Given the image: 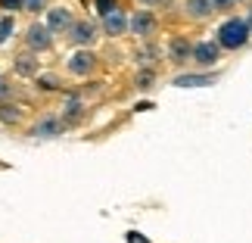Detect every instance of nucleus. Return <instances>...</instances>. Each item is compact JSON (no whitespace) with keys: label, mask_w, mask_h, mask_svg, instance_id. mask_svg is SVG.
Instances as JSON below:
<instances>
[{"label":"nucleus","mask_w":252,"mask_h":243,"mask_svg":"<svg viewBox=\"0 0 252 243\" xmlns=\"http://www.w3.org/2000/svg\"><path fill=\"white\" fill-rule=\"evenodd\" d=\"M249 37H252V25H249V19H240V16H230L218 28V44L224 50H240V47L249 44Z\"/></svg>","instance_id":"1"},{"label":"nucleus","mask_w":252,"mask_h":243,"mask_svg":"<svg viewBox=\"0 0 252 243\" xmlns=\"http://www.w3.org/2000/svg\"><path fill=\"white\" fill-rule=\"evenodd\" d=\"M221 47L218 41H199V44H193V63L199 66V69H209V66H215L221 60Z\"/></svg>","instance_id":"2"},{"label":"nucleus","mask_w":252,"mask_h":243,"mask_svg":"<svg viewBox=\"0 0 252 243\" xmlns=\"http://www.w3.org/2000/svg\"><path fill=\"white\" fill-rule=\"evenodd\" d=\"M25 44L32 47V50H47V47L53 44V32H50V25H41V22L28 25V32H25Z\"/></svg>","instance_id":"3"},{"label":"nucleus","mask_w":252,"mask_h":243,"mask_svg":"<svg viewBox=\"0 0 252 243\" xmlns=\"http://www.w3.org/2000/svg\"><path fill=\"white\" fill-rule=\"evenodd\" d=\"M47 25H50V32H72V25H75L72 9H65V6H53L50 13H47Z\"/></svg>","instance_id":"4"},{"label":"nucleus","mask_w":252,"mask_h":243,"mask_svg":"<svg viewBox=\"0 0 252 243\" xmlns=\"http://www.w3.org/2000/svg\"><path fill=\"white\" fill-rule=\"evenodd\" d=\"M168 60L174 66H184L187 60H193V44L187 41V37H171L168 44Z\"/></svg>","instance_id":"5"},{"label":"nucleus","mask_w":252,"mask_h":243,"mask_svg":"<svg viewBox=\"0 0 252 243\" xmlns=\"http://www.w3.org/2000/svg\"><path fill=\"white\" fill-rule=\"evenodd\" d=\"M94 66H96V56L91 50H78V53H72V60H69V72L84 78L87 72H94Z\"/></svg>","instance_id":"6"},{"label":"nucleus","mask_w":252,"mask_h":243,"mask_svg":"<svg viewBox=\"0 0 252 243\" xmlns=\"http://www.w3.org/2000/svg\"><path fill=\"white\" fill-rule=\"evenodd\" d=\"M131 32L137 35V37H150L153 32H156V16L147 13V9L134 13V19H131Z\"/></svg>","instance_id":"7"},{"label":"nucleus","mask_w":252,"mask_h":243,"mask_svg":"<svg viewBox=\"0 0 252 243\" xmlns=\"http://www.w3.org/2000/svg\"><path fill=\"white\" fill-rule=\"evenodd\" d=\"M215 81H218V75H209V72H187V75H178V78H174L178 87H209Z\"/></svg>","instance_id":"8"},{"label":"nucleus","mask_w":252,"mask_h":243,"mask_svg":"<svg viewBox=\"0 0 252 243\" xmlns=\"http://www.w3.org/2000/svg\"><path fill=\"white\" fill-rule=\"evenodd\" d=\"M184 13L199 22V19H209L215 13V3H212V0H187V3H184Z\"/></svg>","instance_id":"9"},{"label":"nucleus","mask_w":252,"mask_h":243,"mask_svg":"<svg viewBox=\"0 0 252 243\" xmlns=\"http://www.w3.org/2000/svg\"><path fill=\"white\" fill-rule=\"evenodd\" d=\"M72 41L75 44H94L96 41V25L94 22H75L72 25Z\"/></svg>","instance_id":"10"},{"label":"nucleus","mask_w":252,"mask_h":243,"mask_svg":"<svg viewBox=\"0 0 252 243\" xmlns=\"http://www.w3.org/2000/svg\"><path fill=\"white\" fill-rule=\"evenodd\" d=\"M128 25H131V22H125L122 9H112V13L103 16V32H106V35H122Z\"/></svg>","instance_id":"11"},{"label":"nucleus","mask_w":252,"mask_h":243,"mask_svg":"<svg viewBox=\"0 0 252 243\" xmlns=\"http://www.w3.org/2000/svg\"><path fill=\"white\" fill-rule=\"evenodd\" d=\"M63 131V125H60V119H53V115H47V119H41L32 128V134L34 138H56V134Z\"/></svg>","instance_id":"12"},{"label":"nucleus","mask_w":252,"mask_h":243,"mask_svg":"<svg viewBox=\"0 0 252 243\" xmlns=\"http://www.w3.org/2000/svg\"><path fill=\"white\" fill-rule=\"evenodd\" d=\"M16 72L19 75H37V60L32 53H19L16 56Z\"/></svg>","instance_id":"13"},{"label":"nucleus","mask_w":252,"mask_h":243,"mask_svg":"<svg viewBox=\"0 0 252 243\" xmlns=\"http://www.w3.org/2000/svg\"><path fill=\"white\" fill-rule=\"evenodd\" d=\"M65 115H69V119H78V115H81V100H78V97H69V103H65Z\"/></svg>","instance_id":"14"},{"label":"nucleus","mask_w":252,"mask_h":243,"mask_svg":"<svg viewBox=\"0 0 252 243\" xmlns=\"http://www.w3.org/2000/svg\"><path fill=\"white\" fill-rule=\"evenodd\" d=\"M37 84H41L44 91H56V87H60V78H56V75H37Z\"/></svg>","instance_id":"15"},{"label":"nucleus","mask_w":252,"mask_h":243,"mask_svg":"<svg viewBox=\"0 0 252 243\" xmlns=\"http://www.w3.org/2000/svg\"><path fill=\"white\" fill-rule=\"evenodd\" d=\"M215 3V13H227V9H234L240 0H212Z\"/></svg>","instance_id":"16"},{"label":"nucleus","mask_w":252,"mask_h":243,"mask_svg":"<svg viewBox=\"0 0 252 243\" xmlns=\"http://www.w3.org/2000/svg\"><path fill=\"white\" fill-rule=\"evenodd\" d=\"M0 119H3V122H16L19 109H16V106H3V109H0Z\"/></svg>","instance_id":"17"},{"label":"nucleus","mask_w":252,"mask_h":243,"mask_svg":"<svg viewBox=\"0 0 252 243\" xmlns=\"http://www.w3.org/2000/svg\"><path fill=\"white\" fill-rule=\"evenodd\" d=\"M47 0H22V9H28V13H37V9H44Z\"/></svg>","instance_id":"18"},{"label":"nucleus","mask_w":252,"mask_h":243,"mask_svg":"<svg viewBox=\"0 0 252 243\" xmlns=\"http://www.w3.org/2000/svg\"><path fill=\"white\" fill-rule=\"evenodd\" d=\"M137 87H143V91H147V87H153V72H150V69L137 75Z\"/></svg>","instance_id":"19"},{"label":"nucleus","mask_w":252,"mask_h":243,"mask_svg":"<svg viewBox=\"0 0 252 243\" xmlns=\"http://www.w3.org/2000/svg\"><path fill=\"white\" fill-rule=\"evenodd\" d=\"M96 9H100V16L112 13V9H115V0H96Z\"/></svg>","instance_id":"20"},{"label":"nucleus","mask_w":252,"mask_h":243,"mask_svg":"<svg viewBox=\"0 0 252 243\" xmlns=\"http://www.w3.org/2000/svg\"><path fill=\"white\" fill-rule=\"evenodd\" d=\"M9 32H13V19H3V22H0V41H6Z\"/></svg>","instance_id":"21"},{"label":"nucleus","mask_w":252,"mask_h":243,"mask_svg":"<svg viewBox=\"0 0 252 243\" xmlns=\"http://www.w3.org/2000/svg\"><path fill=\"white\" fill-rule=\"evenodd\" d=\"M6 97H13V84L6 78H0V100H6Z\"/></svg>","instance_id":"22"},{"label":"nucleus","mask_w":252,"mask_h":243,"mask_svg":"<svg viewBox=\"0 0 252 243\" xmlns=\"http://www.w3.org/2000/svg\"><path fill=\"white\" fill-rule=\"evenodd\" d=\"M3 9H22V0H0Z\"/></svg>","instance_id":"23"},{"label":"nucleus","mask_w":252,"mask_h":243,"mask_svg":"<svg viewBox=\"0 0 252 243\" xmlns=\"http://www.w3.org/2000/svg\"><path fill=\"white\" fill-rule=\"evenodd\" d=\"M128 243H150V240L143 237V234H137V231H131V234H128Z\"/></svg>","instance_id":"24"},{"label":"nucleus","mask_w":252,"mask_h":243,"mask_svg":"<svg viewBox=\"0 0 252 243\" xmlns=\"http://www.w3.org/2000/svg\"><path fill=\"white\" fill-rule=\"evenodd\" d=\"M140 3H159V0H140Z\"/></svg>","instance_id":"25"},{"label":"nucleus","mask_w":252,"mask_h":243,"mask_svg":"<svg viewBox=\"0 0 252 243\" xmlns=\"http://www.w3.org/2000/svg\"><path fill=\"white\" fill-rule=\"evenodd\" d=\"M249 25H252V13H249Z\"/></svg>","instance_id":"26"}]
</instances>
